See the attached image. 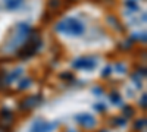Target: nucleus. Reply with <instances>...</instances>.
Here are the masks:
<instances>
[{"label":"nucleus","instance_id":"14","mask_svg":"<svg viewBox=\"0 0 147 132\" xmlns=\"http://www.w3.org/2000/svg\"><path fill=\"white\" fill-rule=\"evenodd\" d=\"M140 104L143 106V109H146V94H143V98H141V101H140Z\"/></svg>","mask_w":147,"mask_h":132},{"label":"nucleus","instance_id":"3","mask_svg":"<svg viewBox=\"0 0 147 132\" xmlns=\"http://www.w3.org/2000/svg\"><path fill=\"white\" fill-rule=\"evenodd\" d=\"M96 60L93 57H80L74 62V68L77 69H84V70H91L96 68Z\"/></svg>","mask_w":147,"mask_h":132},{"label":"nucleus","instance_id":"8","mask_svg":"<svg viewBox=\"0 0 147 132\" xmlns=\"http://www.w3.org/2000/svg\"><path fill=\"white\" fill-rule=\"evenodd\" d=\"M110 100H112L113 104H121V95L116 94V92H112L110 94Z\"/></svg>","mask_w":147,"mask_h":132},{"label":"nucleus","instance_id":"11","mask_svg":"<svg viewBox=\"0 0 147 132\" xmlns=\"http://www.w3.org/2000/svg\"><path fill=\"white\" fill-rule=\"evenodd\" d=\"M30 84H31V79H25V81H22V82H21L19 88L24 90V88H27V85H30Z\"/></svg>","mask_w":147,"mask_h":132},{"label":"nucleus","instance_id":"1","mask_svg":"<svg viewBox=\"0 0 147 132\" xmlns=\"http://www.w3.org/2000/svg\"><path fill=\"white\" fill-rule=\"evenodd\" d=\"M56 29L66 35H81L84 32V23L75 18H66L57 23Z\"/></svg>","mask_w":147,"mask_h":132},{"label":"nucleus","instance_id":"12","mask_svg":"<svg viewBox=\"0 0 147 132\" xmlns=\"http://www.w3.org/2000/svg\"><path fill=\"white\" fill-rule=\"evenodd\" d=\"M94 109H97L99 112H105V110H106V107H105L103 104H96V106H94Z\"/></svg>","mask_w":147,"mask_h":132},{"label":"nucleus","instance_id":"15","mask_svg":"<svg viewBox=\"0 0 147 132\" xmlns=\"http://www.w3.org/2000/svg\"><path fill=\"white\" fill-rule=\"evenodd\" d=\"M109 72H110V68L105 69V70H103V76H107V75H109Z\"/></svg>","mask_w":147,"mask_h":132},{"label":"nucleus","instance_id":"13","mask_svg":"<svg viewBox=\"0 0 147 132\" xmlns=\"http://www.w3.org/2000/svg\"><path fill=\"white\" fill-rule=\"evenodd\" d=\"M60 78H62V79H72V74H62V75H60Z\"/></svg>","mask_w":147,"mask_h":132},{"label":"nucleus","instance_id":"17","mask_svg":"<svg viewBox=\"0 0 147 132\" xmlns=\"http://www.w3.org/2000/svg\"><path fill=\"white\" fill-rule=\"evenodd\" d=\"M0 132H2V131H0Z\"/></svg>","mask_w":147,"mask_h":132},{"label":"nucleus","instance_id":"4","mask_svg":"<svg viewBox=\"0 0 147 132\" xmlns=\"http://www.w3.org/2000/svg\"><path fill=\"white\" fill-rule=\"evenodd\" d=\"M75 121L82 125L84 128H93L96 125V119L90 115V113H80L75 116Z\"/></svg>","mask_w":147,"mask_h":132},{"label":"nucleus","instance_id":"5","mask_svg":"<svg viewBox=\"0 0 147 132\" xmlns=\"http://www.w3.org/2000/svg\"><path fill=\"white\" fill-rule=\"evenodd\" d=\"M41 101V98L38 97V95H34V97H28V98H25L24 101H21V104H19V109L22 110V112H30L31 109H34V107L37 106Z\"/></svg>","mask_w":147,"mask_h":132},{"label":"nucleus","instance_id":"10","mask_svg":"<svg viewBox=\"0 0 147 132\" xmlns=\"http://www.w3.org/2000/svg\"><path fill=\"white\" fill-rule=\"evenodd\" d=\"M124 113L131 117V116L134 115V109H132V107H124Z\"/></svg>","mask_w":147,"mask_h":132},{"label":"nucleus","instance_id":"2","mask_svg":"<svg viewBox=\"0 0 147 132\" xmlns=\"http://www.w3.org/2000/svg\"><path fill=\"white\" fill-rule=\"evenodd\" d=\"M57 125L59 122H46L43 119H37L30 126V132H52Z\"/></svg>","mask_w":147,"mask_h":132},{"label":"nucleus","instance_id":"6","mask_svg":"<svg viewBox=\"0 0 147 132\" xmlns=\"http://www.w3.org/2000/svg\"><path fill=\"white\" fill-rule=\"evenodd\" d=\"M22 3H24V0H7V2H6V7L7 9H18Z\"/></svg>","mask_w":147,"mask_h":132},{"label":"nucleus","instance_id":"16","mask_svg":"<svg viewBox=\"0 0 147 132\" xmlns=\"http://www.w3.org/2000/svg\"><path fill=\"white\" fill-rule=\"evenodd\" d=\"M102 132H106V131H102Z\"/></svg>","mask_w":147,"mask_h":132},{"label":"nucleus","instance_id":"7","mask_svg":"<svg viewBox=\"0 0 147 132\" xmlns=\"http://www.w3.org/2000/svg\"><path fill=\"white\" fill-rule=\"evenodd\" d=\"M112 125L113 126H125L127 125V121H125V119H118V117H115L113 119V122H112Z\"/></svg>","mask_w":147,"mask_h":132},{"label":"nucleus","instance_id":"9","mask_svg":"<svg viewBox=\"0 0 147 132\" xmlns=\"http://www.w3.org/2000/svg\"><path fill=\"white\" fill-rule=\"evenodd\" d=\"M144 126H146V119H140V121H137L136 125H134L136 129H143Z\"/></svg>","mask_w":147,"mask_h":132}]
</instances>
